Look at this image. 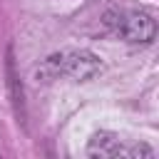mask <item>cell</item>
Returning <instances> with one entry per match:
<instances>
[{
    "instance_id": "1",
    "label": "cell",
    "mask_w": 159,
    "mask_h": 159,
    "mask_svg": "<svg viewBox=\"0 0 159 159\" xmlns=\"http://www.w3.org/2000/svg\"><path fill=\"white\" fill-rule=\"evenodd\" d=\"M99 70H102V60L94 52H89V50H62V52L50 55L37 67V77H42L45 82L57 80V77H70L75 82H84V80H92Z\"/></svg>"
},
{
    "instance_id": "2",
    "label": "cell",
    "mask_w": 159,
    "mask_h": 159,
    "mask_svg": "<svg viewBox=\"0 0 159 159\" xmlns=\"http://www.w3.org/2000/svg\"><path fill=\"white\" fill-rule=\"evenodd\" d=\"M104 25L114 30L127 42H152L157 37V22L152 15L142 10H127V7H112L104 12Z\"/></svg>"
},
{
    "instance_id": "4",
    "label": "cell",
    "mask_w": 159,
    "mask_h": 159,
    "mask_svg": "<svg viewBox=\"0 0 159 159\" xmlns=\"http://www.w3.org/2000/svg\"><path fill=\"white\" fill-rule=\"evenodd\" d=\"M5 84H7V92H10V99H12V107H15V117L17 122H25V92H22V84H20V77L15 72V57H12V47H7V55H5Z\"/></svg>"
},
{
    "instance_id": "3",
    "label": "cell",
    "mask_w": 159,
    "mask_h": 159,
    "mask_svg": "<svg viewBox=\"0 0 159 159\" xmlns=\"http://www.w3.org/2000/svg\"><path fill=\"white\" fill-rule=\"evenodd\" d=\"M87 157H99V159H114V157H127V149L122 144V139L114 132H97L89 139L87 147Z\"/></svg>"
}]
</instances>
